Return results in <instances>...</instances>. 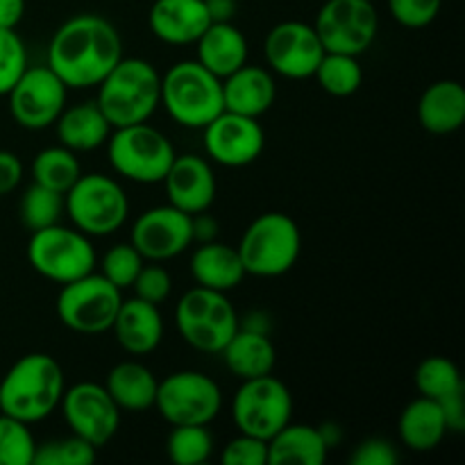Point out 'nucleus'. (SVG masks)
<instances>
[{"label":"nucleus","instance_id":"obj_4","mask_svg":"<svg viewBox=\"0 0 465 465\" xmlns=\"http://www.w3.org/2000/svg\"><path fill=\"white\" fill-rule=\"evenodd\" d=\"M159 104L182 127L203 130L225 109L223 80L203 66L198 59H184L162 75Z\"/></svg>","mask_w":465,"mask_h":465},{"label":"nucleus","instance_id":"obj_50","mask_svg":"<svg viewBox=\"0 0 465 465\" xmlns=\"http://www.w3.org/2000/svg\"><path fill=\"white\" fill-rule=\"evenodd\" d=\"M371 3H375V0H371Z\"/></svg>","mask_w":465,"mask_h":465},{"label":"nucleus","instance_id":"obj_7","mask_svg":"<svg viewBox=\"0 0 465 465\" xmlns=\"http://www.w3.org/2000/svg\"><path fill=\"white\" fill-rule=\"evenodd\" d=\"M104 145H107V159L114 171L139 184L162 182L173 159L177 157L171 139L150 123L116 127Z\"/></svg>","mask_w":465,"mask_h":465},{"label":"nucleus","instance_id":"obj_34","mask_svg":"<svg viewBox=\"0 0 465 465\" xmlns=\"http://www.w3.org/2000/svg\"><path fill=\"white\" fill-rule=\"evenodd\" d=\"M166 454L177 465H203L213 454V436L207 425H175L166 439Z\"/></svg>","mask_w":465,"mask_h":465},{"label":"nucleus","instance_id":"obj_40","mask_svg":"<svg viewBox=\"0 0 465 465\" xmlns=\"http://www.w3.org/2000/svg\"><path fill=\"white\" fill-rule=\"evenodd\" d=\"M130 289H134L136 298L145 300L150 304H162L171 298L173 291V280L171 272L163 266H159L157 262L143 263V268L139 271V275L134 277Z\"/></svg>","mask_w":465,"mask_h":465},{"label":"nucleus","instance_id":"obj_23","mask_svg":"<svg viewBox=\"0 0 465 465\" xmlns=\"http://www.w3.org/2000/svg\"><path fill=\"white\" fill-rule=\"evenodd\" d=\"M198 62L216 77H227L248 64V39L232 21L212 23L195 41Z\"/></svg>","mask_w":465,"mask_h":465},{"label":"nucleus","instance_id":"obj_12","mask_svg":"<svg viewBox=\"0 0 465 465\" xmlns=\"http://www.w3.org/2000/svg\"><path fill=\"white\" fill-rule=\"evenodd\" d=\"M154 407L171 427L212 425L223 409L221 386L200 371H177L157 384Z\"/></svg>","mask_w":465,"mask_h":465},{"label":"nucleus","instance_id":"obj_39","mask_svg":"<svg viewBox=\"0 0 465 465\" xmlns=\"http://www.w3.org/2000/svg\"><path fill=\"white\" fill-rule=\"evenodd\" d=\"M27 68V50L16 30L0 27V95H7L14 82Z\"/></svg>","mask_w":465,"mask_h":465},{"label":"nucleus","instance_id":"obj_35","mask_svg":"<svg viewBox=\"0 0 465 465\" xmlns=\"http://www.w3.org/2000/svg\"><path fill=\"white\" fill-rule=\"evenodd\" d=\"M413 380H416L418 393L422 398L436 400V402L463 391L461 372H459L457 363L450 361L448 357L422 359Z\"/></svg>","mask_w":465,"mask_h":465},{"label":"nucleus","instance_id":"obj_33","mask_svg":"<svg viewBox=\"0 0 465 465\" xmlns=\"http://www.w3.org/2000/svg\"><path fill=\"white\" fill-rule=\"evenodd\" d=\"M64 216V193L32 182L18 203V218L27 232H39L44 227L57 225Z\"/></svg>","mask_w":465,"mask_h":465},{"label":"nucleus","instance_id":"obj_24","mask_svg":"<svg viewBox=\"0 0 465 465\" xmlns=\"http://www.w3.org/2000/svg\"><path fill=\"white\" fill-rule=\"evenodd\" d=\"M189 268L195 284L221 291V293L234 291L245 280V268L239 257V250L221 243V241L200 243L191 257Z\"/></svg>","mask_w":465,"mask_h":465},{"label":"nucleus","instance_id":"obj_11","mask_svg":"<svg viewBox=\"0 0 465 465\" xmlns=\"http://www.w3.org/2000/svg\"><path fill=\"white\" fill-rule=\"evenodd\" d=\"M121 302V289L100 272H89L80 280L62 284L57 295V318L75 334L95 336L112 330Z\"/></svg>","mask_w":465,"mask_h":465},{"label":"nucleus","instance_id":"obj_48","mask_svg":"<svg viewBox=\"0 0 465 465\" xmlns=\"http://www.w3.org/2000/svg\"><path fill=\"white\" fill-rule=\"evenodd\" d=\"M212 23L232 21L236 14V0H204Z\"/></svg>","mask_w":465,"mask_h":465},{"label":"nucleus","instance_id":"obj_2","mask_svg":"<svg viewBox=\"0 0 465 465\" xmlns=\"http://www.w3.org/2000/svg\"><path fill=\"white\" fill-rule=\"evenodd\" d=\"M66 377L54 357L30 352L12 363L0 380V413L35 425L59 409Z\"/></svg>","mask_w":465,"mask_h":465},{"label":"nucleus","instance_id":"obj_32","mask_svg":"<svg viewBox=\"0 0 465 465\" xmlns=\"http://www.w3.org/2000/svg\"><path fill=\"white\" fill-rule=\"evenodd\" d=\"M313 77L325 94L334 95V98H348L361 89L363 68L354 54L325 53Z\"/></svg>","mask_w":465,"mask_h":465},{"label":"nucleus","instance_id":"obj_8","mask_svg":"<svg viewBox=\"0 0 465 465\" xmlns=\"http://www.w3.org/2000/svg\"><path fill=\"white\" fill-rule=\"evenodd\" d=\"M64 212L86 236H109L125 225L130 200L121 182L103 173H82L64 193Z\"/></svg>","mask_w":465,"mask_h":465},{"label":"nucleus","instance_id":"obj_13","mask_svg":"<svg viewBox=\"0 0 465 465\" xmlns=\"http://www.w3.org/2000/svg\"><path fill=\"white\" fill-rule=\"evenodd\" d=\"M325 53H366L380 32V14L371 0H327L313 23Z\"/></svg>","mask_w":465,"mask_h":465},{"label":"nucleus","instance_id":"obj_38","mask_svg":"<svg viewBox=\"0 0 465 465\" xmlns=\"http://www.w3.org/2000/svg\"><path fill=\"white\" fill-rule=\"evenodd\" d=\"M145 259L141 257L139 250L127 241V243H116L104 252L103 263H100V275L112 282L116 289H130L134 277L143 268Z\"/></svg>","mask_w":465,"mask_h":465},{"label":"nucleus","instance_id":"obj_9","mask_svg":"<svg viewBox=\"0 0 465 465\" xmlns=\"http://www.w3.org/2000/svg\"><path fill=\"white\" fill-rule=\"evenodd\" d=\"M27 262L45 280L68 284L95 271V250L91 236L77 227L57 223L32 232L27 241Z\"/></svg>","mask_w":465,"mask_h":465},{"label":"nucleus","instance_id":"obj_5","mask_svg":"<svg viewBox=\"0 0 465 465\" xmlns=\"http://www.w3.org/2000/svg\"><path fill=\"white\" fill-rule=\"evenodd\" d=\"M236 250L245 275L280 277L298 263L302 252V232L286 213L266 212L245 227Z\"/></svg>","mask_w":465,"mask_h":465},{"label":"nucleus","instance_id":"obj_18","mask_svg":"<svg viewBox=\"0 0 465 465\" xmlns=\"http://www.w3.org/2000/svg\"><path fill=\"white\" fill-rule=\"evenodd\" d=\"M263 54L272 73L289 80L313 77L325 48L313 25L302 21H282L266 35Z\"/></svg>","mask_w":465,"mask_h":465},{"label":"nucleus","instance_id":"obj_3","mask_svg":"<svg viewBox=\"0 0 465 465\" xmlns=\"http://www.w3.org/2000/svg\"><path fill=\"white\" fill-rule=\"evenodd\" d=\"M162 75L157 68L141 57H123L98 84L95 104L109 125L127 127L148 123L159 107Z\"/></svg>","mask_w":465,"mask_h":465},{"label":"nucleus","instance_id":"obj_6","mask_svg":"<svg viewBox=\"0 0 465 465\" xmlns=\"http://www.w3.org/2000/svg\"><path fill=\"white\" fill-rule=\"evenodd\" d=\"M175 325L186 345L198 352L221 354L239 330V313L227 293L195 284L177 302Z\"/></svg>","mask_w":465,"mask_h":465},{"label":"nucleus","instance_id":"obj_16","mask_svg":"<svg viewBox=\"0 0 465 465\" xmlns=\"http://www.w3.org/2000/svg\"><path fill=\"white\" fill-rule=\"evenodd\" d=\"M203 143L212 162L227 168L250 166L266 148V132L259 118L223 109L209 125L203 127Z\"/></svg>","mask_w":465,"mask_h":465},{"label":"nucleus","instance_id":"obj_28","mask_svg":"<svg viewBox=\"0 0 465 465\" xmlns=\"http://www.w3.org/2000/svg\"><path fill=\"white\" fill-rule=\"evenodd\" d=\"M221 354L230 372H234L241 381L271 375L277 361V352L271 336L262 334V331L243 330V327L234 331V336L227 341Z\"/></svg>","mask_w":465,"mask_h":465},{"label":"nucleus","instance_id":"obj_36","mask_svg":"<svg viewBox=\"0 0 465 465\" xmlns=\"http://www.w3.org/2000/svg\"><path fill=\"white\" fill-rule=\"evenodd\" d=\"M36 440L30 425L0 413V465H32Z\"/></svg>","mask_w":465,"mask_h":465},{"label":"nucleus","instance_id":"obj_1","mask_svg":"<svg viewBox=\"0 0 465 465\" xmlns=\"http://www.w3.org/2000/svg\"><path fill=\"white\" fill-rule=\"evenodd\" d=\"M121 59V32L98 14L68 18L57 27L48 45V66L68 89L98 86Z\"/></svg>","mask_w":465,"mask_h":465},{"label":"nucleus","instance_id":"obj_19","mask_svg":"<svg viewBox=\"0 0 465 465\" xmlns=\"http://www.w3.org/2000/svg\"><path fill=\"white\" fill-rule=\"evenodd\" d=\"M168 204L184 213L209 212L216 200V173L212 163L198 154H177L163 177Z\"/></svg>","mask_w":465,"mask_h":465},{"label":"nucleus","instance_id":"obj_30","mask_svg":"<svg viewBox=\"0 0 465 465\" xmlns=\"http://www.w3.org/2000/svg\"><path fill=\"white\" fill-rule=\"evenodd\" d=\"M330 445L313 425L289 422L268 440V465H322Z\"/></svg>","mask_w":465,"mask_h":465},{"label":"nucleus","instance_id":"obj_47","mask_svg":"<svg viewBox=\"0 0 465 465\" xmlns=\"http://www.w3.org/2000/svg\"><path fill=\"white\" fill-rule=\"evenodd\" d=\"M23 14H25V0H0V27H14L21 23Z\"/></svg>","mask_w":465,"mask_h":465},{"label":"nucleus","instance_id":"obj_37","mask_svg":"<svg viewBox=\"0 0 465 465\" xmlns=\"http://www.w3.org/2000/svg\"><path fill=\"white\" fill-rule=\"evenodd\" d=\"M95 450L98 448L86 443L84 439L71 434L36 445L32 465H91L98 457Z\"/></svg>","mask_w":465,"mask_h":465},{"label":"nucleus","instance_id":"obj_49","mask_svg":"<svg viewBox=\"0 0 465 465\" xmlns=\"http://www.w3.org/2000/svg\"><path fill=\"white\" fill-rule=\"evenodd\" d=\"M239 327H243V330L262 331V334H268V331H271V322H268V316L263 312H250L243 321L239 318Z\"/></svg>","mask_w":465,"mask_h":465},{"label":"nucleus","instance_id":"obj_46","mask_svg":"<svg viewBox=\"0 0 465 465\" xmlns=\"http://www.w3.org/2000/svg\"><path fill=\"white\" fill-rule=\"evenodd\" d=\"M191 227H193V241L198 243H209V241L218 239V232H221V225L213 216H209L207 212H200L191 216Z\"/></svg>","mask_w":465,"mask_h":465},{"label":"nucleus","instance_id":"obj_25","mask_svg":"<svg viewBox=\"0 0 465 465\" xmlns=\"http://www.w3.org/2000/svg\"><path fill=\"white\" fill-rule=\"evenodd\" d=\"M112 130L114 127L109 125V121L95 103L64 107V112L54 121L59 145L73 150V153H91V150L103 148Z\"/></svg>","mask_w":465,"mask_h":465},{"label":"nucleus","instance_id":"obj_45","mask_svg":"<svg viewBox=\"0 0 465 465\" xmlns=\"http://www.w3.org/2000/svg\"><path fill=\"white\" fill-rule=\"evenodd\" d=\"M440 409H443L445 422H448V431H463L465 430V404H463V391L450 395V398L440 400Z\"/></svg>","mask_w":465,"mask_h":465},{"label":"nucleus","instance_id":"obj_15","mask_svg":"<svg viewBox=\"0 0 465 465\" xmlns=\"http://www.w3.org/2000/svg\"><path fill=\"white\" fill-rule=\"evenodd\" d=\"M59 409L71 434L80 436L94 448L107 445L121 427V409L104 384L95 381H77L68 386Z\"/></svg>","mask_w":465,"mask_h":465},{"label":"nucleus","instance_id":"obj_20","mask_svg":"<svg viewBox=\"0 0 465 465\" xmlns=\"http://www.w3.org/2000/svg\"><path fill=\"white\" fill-rule=\"evenodd\" d=\"M212 25L204 0H154L148 27L168 45H191Z\"/></svg>","mask_w":465,"mask_h":465},{"label":"nucleus","instance_id":"obj_41","mask_svg":"<svg viewBox=\"0 0 465 465\" xmlns=\"http://www.w3.org/2000/svg\"><path fill=\"white\" fill-rule=\"evenodd\" d=\"M395 21L409 30L431 25L440 12L443 0H386Z\"/></svg>","mask_w":465,"mask_h":465},{"label":"nucleus","instance_id":"obj_31","mask_svg":"<svg viewBox=\"0 0 465 465\" xmlns=\"http://www.w3.org/2000/svg\"><path fill=\"white\" fill-rule=\"evenodd\" d=\"M82 175L80 159L77 153L64 148V145H53L44 148L32 162V177L36 184L48 186L57 193H66Z\"/></svg>","mask_w":465,"mask_h":465},{"label":"nucleus","instance_id":"obj_14","mask_svg":"<svg viewBox=\"0 0 465 465\" xmlns=\"http://www.w3.org/2000/svg\"><path fill=\"white\" fill-rule=\"evenodd\" d=\"M66 95L68 86L48 64L27 66L7 94L9 114L25 130H45L64 112Z\"/></svg>","mask_w":465,"mask_h":465},{"label":"nucleus","instance_id":"obj_17","mask_svg":"<svg viewBox=\"0 0 465 465\" xmlns=\"http://www.w3.org/2000/svg\"><path fill=\"white\" fill-rule=\"evenodd\" d=\"M130 243L145 262H168L180 257L193 243L191 216L173 204L150 207L134 221Z\"/></svg>","mask_w":465,"mask_h":465},{"label":"nucleus","instance_id":"obj_10","mask_svg":"<svg viewBox=\"0 0 465 465\" xmlns=\"http://www.w3.org/2000/svg\"><path fill=\"white\" fill-rule=\"evenodd\" d=\"M232 418L239 434L271 440L293 418L289 386L271 375L243 380L232 400Z\"/></svg>","mask_w":465,"mask_h":465},{"label":"nucleus","instance_id":"obj_44","mask_svg":"<svg viewBox=\"0 0 465 465\" xmlns=\"http://www.w3.org/2000/svg\"><path fill=\"white\" fill-rule=\"evenodd\" d=\"M23 180V163L18 154L0 150V198L12 193Z\"/></svg>","mask_w":465,"mask_h":465},{"label":"nucleus","instance_id":"obj_21","mask_svg":"<svg viewBox=\"0 0 465 465\" xmlns=\"http://www.w3.org/2000/svg\"><path fill=\"white\" fill-rule=\"evenodd\" d=\"M109 331H114L116 343L127 354L143 357L162 345L163 316L157 304H150L141 298L123 300Z\"/></svg>","mask_w":465,"mask_h":465},{"label":"nucleus","instance_id":"obj_43","mask_svg":"<svg viewBox=\"0 0 465 465\" xmlns=\"http://www.w3.org/2000/svg\"><path fill=\"white\" fill-rule=\"evenodd\" d=\"M400 461V454L391 440L372 436V439L361 440L350 454L352 465H395Z\"/></svg>","mask_w":465,"mask_h":465},{"label":"nucleus","instance_id":"obj_27","mask_svg":"<svg viewBox=\"0 0 465 465\" xmlns=\"http://www.w3.org/2000/svg\"><path fill=\"white\" fill-rule=\"evenodd\" d=\"M398 434L404 448L411 452L425 454L439 448L448 436V422H445L440 404L422 395L409 402L400 413Z\"/></svg>","mask_w":465,"mask_h":465},{"label":"nucleus","instance_id":"obj_26","mask_svg":"<svg viewBox=\"0 0 465 465\" xmlns=\"http://www.w3.org/2000/svg\"><path fill=\"white\" fill-rule=\"evenodd\" d=\"M418 121L431 134H452L465 123V89L457 80H439L418 103Z\"/></svg>","mask_w":465,"mask_h":465},{"label":"nucleus","instance_id":"obj_22","mask_svg":"<svg viewBox=\"0 0 465 465\" xmlns=\"http://www.w3.org/2000/svg\"><path fill=\"white\" fill-rule=\"evenodd\" d=\"M277 84L268 68L243 64L239 71L223 77V104L227 112L259 118L275 104Z\"/></svg>","mask_w":465,"mask_h":465},{"label":"nucleus","instance_id":"obj_42","mask_svg":"<svg viewBox=\"0 0 465 465\" xmlns=\"http://www.w3.org/2000/svg\"><path fill=\"white\" fill-rule=\"evenodd\" d=\"M223 465H268V440L239 434L225 443L221 452Z\"/></svg>","mask_w":465,"mask_h":465},{"label":"nucleus","instance_id":"obj_29","mask_svg":"<svg viewBox=\"0 0 465 465\" xmlns=\"http://www.w3.org/2000/svg\"><path fill=\"white\" fill-rule=\"evenodd\" d=\"M159 380L141 361H121L107 372L104 389L121 411L141 413L154 407Z\"/></svg>","mask_w":465,"mask_h":465}]
</instances>
